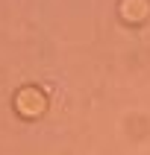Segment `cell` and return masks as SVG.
I'll use <instances>...</instances> for the list:
<instances>
[{
    "instance_id": "6da1fadb",
    "label": "cell",
    "mask_w": 150,
    "mask_h": 155,
    "mask_svg": "<svg viewBox=\"0 0 150 155\" xmlns=\"http://www.w3.org/2000/svg\"><path fill=\"white\" fill-rule=\"evenodd\" d=\"M147 15V0H121V18L130 24H138Z\"/></svg>"
}]
</instances>
